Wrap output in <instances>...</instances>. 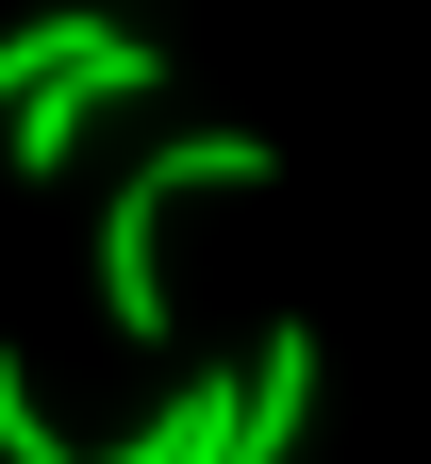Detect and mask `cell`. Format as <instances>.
Returning <instances> with one entry per match:
<instances>
[{"label":"cell","mask_w":431,"mask_h":464,"mask_svg":"<svg viewBox=\"0 0 431 464\" xmlns=\"http://www.w3.org/2000/svg\"><path fill=\"white\" fill-rule=\"evenodd\" d=\"M216 183H282V150L266 133H166V150H133L116 166V199H100V315H116V348H166V216L182 199H216Z\"/></svg>","instance_id":"cell-1"},{"label":"cell","mask_w":431,"mask_h":464,"mask_svg":"<svg viewBox=\"0 0 431 464\" xmlns=\"http://www.w3.org/2000/svg\"><path fill=\"white\" fill-rule=\"evenodd\" d=\"M150 83H166V50H150V34H100V50H83V67H50V83L17 100V116H0V150H17V166H34V183H50V166H67V150L100 133V116H116V100H150Z\"/></svg>","instance_id":"cell-2"},{"label":"cell","mask_w":431,"mask_h":464,"mask_svg":"<svg viewBox=\"0 0 431 464\" xmlns=\"http://www.w3.org/2000/svg\"><path fill=\"white\" fill-rule=\"evenodd\" d=\"M232 398H250V365H182V382H166L100 464H232Z\"/></svg>","instance_id":"cell-3"},{"label":"cell","mask_w":431,"mask_h":464,"mask_svg":"<svg viewBox=\"0 0 431 464\" xmlns=\"http://www.w3.org/2000/svg\"><path fill=\"white\" fill-rule=\"evenodd\" d=\"M299 415H316V332L282 315V332L250 348V398H232V464H282V448H299Z\"/></svg>","instance_id":"cell-4"},{"label":"cell","mask_w":431,"mask_h":464,"mask_svg":"<svg viewBox=\"0 0 431 464\" xmlns=\"http://www.w3.org/2000/svg\"><path fill=\"white\" fill-rule=\"evenodd\" d=\"M100 34H116V17H83V0H67V17H17V34H0V116H17V100L50 83V67H83Z\"/></svg>","instance_id":"cell-5"},{"label":"cell","mask_w":431,"mask_h":464,"mask_svg":"<svg viewBox=\"0 0 431 464\" xmlns=\"http://www.w3.org/2000/svg\"><path fill=\"white\" fill-rule=\"evenodd\" d=\"M0 464H100V448H67L50 431V398H34V365L0 348Z\"/></svg>","instance_id":"cell-6"}]
</instances>
